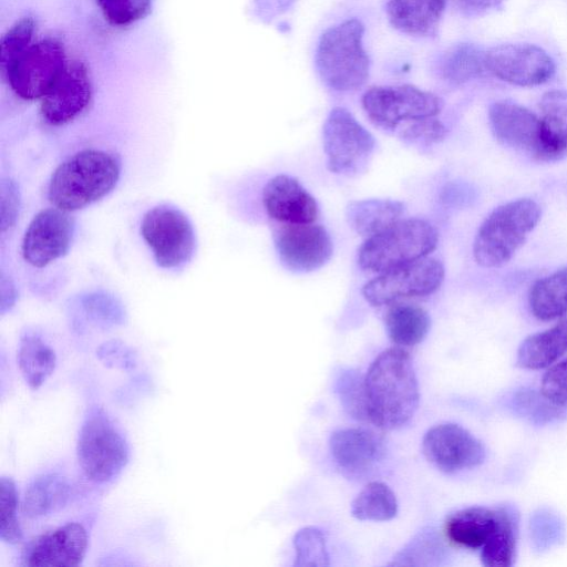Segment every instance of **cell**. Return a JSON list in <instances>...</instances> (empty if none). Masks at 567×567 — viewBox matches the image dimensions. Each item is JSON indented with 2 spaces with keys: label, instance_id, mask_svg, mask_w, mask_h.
Returning a JSON list of instances; mask_svg holds the SVG:
<instances>
[{
  "label": "cell",
  "instance_id": "cell-1",
  "mask_svg": "<svg viewBox=\"0 0 567 567\" xmlns=\"http://www.w3.org/2000/svg\"><path fill=\"white\" fill-rule=\"evenodd\" d=\"M370 422L384 430L405 425L419 406L416 374L409 353L401 348L382 351L364 375Z\"/></svg>",
  "mask_w": 567,
  "mask_h": 567
},
{
  "label": "cell",
  "instance_id": "cell-2",
  "mask_svg": "<svg viewBox=\"0 0 567 567\" xmlns=\"http://www.w3.org/2000/svg\"><path fill=\"white\" fill-rule=\"evenodd\" d=\"M121 175L118 158L102 150H83L70 156L53 172L50 203L64 212L84 208L106 196Z\"/></svg>",
  "mask_w": 567,
  "mask_h": 567
},
{
  "label": "cell",
  "instance_id": "cell-3",
  "mask_svg": "<svg viewBox=\"0 0 567 567\" xmlns=\"http://www.w3.org/2000/svg\"><path fill=\"white\" fill-rule=\"evenodd\" d=\"M540 217L542 207L532 198H518L496 207L476 233L473 243L476 264L484 268L507 264Z\"/></svg>",
  "mask_w": 567,
  "mask_h": 567
},
{
  "label": "cell",
  "instance_id": "cell-4",
  "mask_svg": "<svg viewBox=\"0 0 567 567\" xmlns=\"http://www.w3.org/2000/svg\"><path fill=\"white\" fill-rule=\"evenodd\" d=\"M364 27L348 19L327 29L316 50V66L322 82L339 92L360 89L369 78L370 60L363 49Z\"/></svg>",
  "mask_w": 567,
  "mask_h": 567
},
{
  "label": "cell",
  "instance_id": "cell-5",
  "mask_svg": "<svg viewBox=\"0 0 567 567\" xmlns=\"http://www.w3.org/2000/svg\"><path fill=\"white\" fill-rule=\"evenodd\" d=\"M76 457L84 476L95 484L112 482L127 465L128 443L102 406L87 410L78 435Z\"/></svg>",
  "mask_w": 567,
  "mask_h": 567
},
{
  "label": "cell",
  "instance_id": "cell-6",
  "mask_svg": "<svg viewBox=\"0 0 567 567\" xmlns=\"http://www.w3.org/2000/svg\"><path fill=\"white\" fill-rule=\"evenodd\" d=\"M437 243L439 233L430 221L422 218L401 219L365 239L358 250V265L363 270L381 274L426 257Z\"/></svg>",
  "mask_w": 567,
  "mask_h": 567
},
{
  "label": "cell",
  "instance_id": "cell-7",
  "mask_svg": "<svg viewBox=\"0 0 567 567\" xmlns=\"http://www.w3.org/2000/svg\"><path fill=\"white\" fill-rule=\"evenodd\" d=\"M361 104L369 120L386 131L436 117L444 105L436 94L409 84L372 86L363 94Z\"/></svg>",
  "mask_w": 567,
  "mask_h": 567
},
{
  "label": "cell",
  "instance_id": "cell-8",
  "mask_svg": "<svg viewBox=\"0 0 567 567\" xmlns=\"http://www.w3.org/2000/svg\"><path fill=\"white\" fill-rule=\"evenodd\" d=\"M327 168L353 176L362 172L375 148L374 136L344 107L332 109L322 126Z\"/></svg>",
  "mask_w": 567,
  "mask_h": 567
},
{
  "label": "cell",
  "instance_id": "cell-9",
  "mask_svg": "<svg viewBox=\"0 0 567 567\" xmlns=\"http://www.w3.org/2000/svg\"><path fill=\"white\" fill-rule=\"evenodd\" d=\"M444 277L441 260L426 256L381 272L363 285L361 293L370 305L382 307L430 296L440 289Z\"/></svg>",
  "mask_w": 567,
  "mask_h": 567
},
{
  "label": "cell",
  "instance_id": "cell-10",
  "mask_svg": "<svg viewBox=\"0 0 567 567\" xmlns=\"http://www.w3.org/2000/svg\"><path fill=\"white\" fill-rule=\"evenodd\" d=\"M141 234L162 268H178L194 255L193 225L177 208L161 205L150 209L143 217Z\"/></svg>",
  "mask_w": 567,
  "mask_h": 567
},
{
  "label": "cell",
  "instance_id": "cell-11",
  "mask_svg": "<svg viewBox=\"0 0 567 567\" xmlns=\"http://www.w3.org/2000/svg\"><path fill=\"white\" fill-rule=\"evenodd\" d=\"M64 45L47 38L32 43L3 74L13 93L22 100L42 99L66 66Z\"/></svg>",
  "mask_w": 567,
  "mask_h": 567
},
{
  "label": "cell",
  "instance_id": "cell-12",
  "mask_svg": "<svg viewBox=\"0 0 567 567\" xmlns=\"http://www.w3.org/2000/svg\"><path fill=\"white\" fill-rule=\"evenodd\" d=\"M487 72L518 86L546 83L555 74V62L542 48L528 43L499 44L485 51Z\"/></svg>",
  "mask_w": 567,
  "mask_h": 567
},
{
  "label": "cell",
  "instance_id": "cell-13",
  "mask_svg": "<svg viewBox=\"0 0 567 567\" xmlns=\"http://www.w3.org/2000/svg\"><path fill=\"white\" fill-rule=\"evenodd\" d=\"M281 264L295 272H310L324 266L333 245L326 228L317 224H280L274 231Z\"/></svg>",
  "mask_w": 567,
  "mask_h": 567
},
{
  "label": "cell",
  "instance_id": "cell-14",
  "mask_svg": "<svg viewBox=\"0 0 567 567\" xmlns=\"http://www.w3.org/2000/svg\"><path fill=\"white\" fill-rule=\"evenodd\" d=\"M422 450L426 460L445 473L474 468L486 457L484 444L455 423L431 427L423 437Z\"/></svg>",
  "mask_w": 567,
  "mask_h": 567
},
{
  "label": "cell",
  "instance_id": "cell-15",
  "mask_svg": "<svg viewBox=\"0 0 567 567\" xmlns=\"http://www.w3.org/2000/svg\"><path fill=\"white\" fill-rule=\"evenodd\" d=\"M74 221L68 212L47 208L29 224L22 239V256L27 262L43 268L63 257L70 249Z\"/></svg>",
  "mask_w": 567,
  "mask_h": 567
},
{
  "label": "cell",
  "instance_id": "cell-16",
  "mask_svg": "<svg viewBox=\"0 0 567 567\" xmlns=\"http://www.w3.org/2000/svg\"><path fill=\"white\" fill-rule=\"evenodd\" d=\"M93 85L87 66L81 61L68 62L64 71L41 99L40 114L50 125L74 121L89 106Z\"/></svg>",
  "mask_w": 567,
  "mask_h": 567
},
{
  "label": "cell",
  "instance_id": "cell-17",
  "mask_svg": "<svg viewBox=\"0 0 567 567\" xmlns=\"http://www.w3.org/2000/svg\"><path fill=\"white\" fill-rule=\"evenodd\" d=\"M85 527L70 522L32 539L23 549L20 565L27 567L79 566L85 557Z\"/></svg>",
  "mask_w": 567,
  "mask_h": 567
},
{
  "label": "cell",
  "instance_id": "cell-18",
  "mask_svg": "<svg viewBox=\"0 0 567 567\" xmlns=\"http://www.w3.org/2000/svg\"><path fill=\"white\" fill-rule=\"evenodd\" d=\"M331 455L342 473L363 478L373 473L385 456L383 439L365 427L334 431L329 441Z\"/></svg>",
  "mask_w": 567,
  "mask_h": 567
},
{
  "label": "cell",
  "instance_id": "cell-19",
  "mask_svg": "<svg viewBox=\"0 0 567 567\" xmlns=\"http://www.w3.org/2000/svg\"><path fill=\"white\" fill-rule=\"evenodd\" d=\"M488 120L499 143L537 159L540 146L539 116L512 101H497L489 106Z\"/></svg>",
  "mask_w": 567,
  "mask_h": 567
},
{
  "label": "cell",
  "instance_id": "cell-20",
  "mask_svg": "<svg viewBox=\"0 0 567 567\" xmlns=\"http://www.w3.org/2000/svg\"><path fill=\"white\" fill-rule=\"evenodd\" d=\"M267 215L280 224H311L319 214L315 197L293 177L279 174L262 189Z\"/></svg>",
  "mask_w": 567,
  "mask_h": 567
},
{
  "label": "cell",
  "instance_id": "cell-21",
  "mask_svg": "<svg viewBox=\"0 0 567 567\" xmlns=\"http://www.w3.org/2000/svg\"><path fill=\"white\" fill-rule=\"evenodd\" d=\"M505 509L506 506H472L460 509L446 519L445 536L457 547L482 549L496 535Z\"/></svg>",
  "mask_w": 567,
  "mask_h": 567
},
{
  "label": "cell",
  "instance_id": "cell-22",
  "mask_svg": "<svg viewBox=\"0 0 567 567\" xmlns=\"http://www.w3.org/2000/svg\"><path fill=\"white\" fill-rule=\"evenodd\" d=\"M540 146L538 161L550 162L567 154V91L546 92L539 102Z\"/></svg>",
  "mask_w": 567,
  "mask_h": 567
},
{
  "label": "cell",
  "instance_id": "cell-23",
  "mask_svg": "<svg viewBox=\"0 0 567 567\" xmlns=\"http://www.w3.org/2000/svg\"><path fill=\"white\" fill-rule=\"evenodd\" d=\"M567 353V318L526 337L516 351V365L526 370L547 369Z\"/></svg>",
  "mask_w": 567,
  "mask_h": 567
},
{
  "label": "cell",
  "instance_id": "cell-24",
  "mask_svg": "<svg viewBox=\"0 0 567 567\" xmlns=\"http://www.w3.org/2000/svg\"><path fill=\"white\" fill-rule=\"evenodd\" d=\"M72 496L68 477L58 472L35 476L27 486L22 499V512L31 518H41L62 509Z\"/></svg>",
  "mask_w": 567,
  "mask_h": 567
},
{
  "label": "cell",
  "instance_id": "cell-25",
  "mask_svg": "<svg viewBox=\"0 0 567 567\" xmlns=\"http://www.w3.org/2000/svg\"><path fill=\"white\" fill-rule=\"evenodd\" d=\"M445 6L446 0H390L386 14L396 30L427 37L436 31Z\"/></svg>",
  "mask_w": 567,
  "mask_h": 567
},
{
  "label": "cell",
  "instance_id": "cell-26",
  "mask_svg": "<svg viewBox=\"0 0 567 567\" xmlns=\"http://www.w3.org/2000/svg\"><path fill=\"white\" fill-rule=\"evenodd\" d=\"M404 210L405 205L395 199L368 198L352 200L346 207V219L352 230L369 238L401 220Z\"/></svg>",
  "mask_w": 567,
  "mask_h": 567
},
{
  "label": "cell",
  "instance_id": "cell-27",
  "mask_svg": "<svg viewBox=\"0 0 567 567\" xmlns=\"http://www.w3.org/2000/svg\"><path fill=\"white\" fill-rule=\"evenodd\" d=\"M528 306L540 321H553L567 315V266L533 284Z\"/></svg>",
  "mask_w": 567,
  "mask_h": 567
},
{
  "label": "cell",
  "instance_id": "cell-28",
  "mask_svg": "<svg viewBox=\"0 0 567 567\" xmlns=\"http://www.w3.org/2000/svg\"><path fill=\"white\" fill-rule=\"evenodd\" d=\"M17 361L19 370L32 390H38L56 367L54 350L33 332L21 336Z\"/></svg>",
  "mask_w": 567,
  "mask_h": 567
},
{
  "label": "cell",
  "instance_id": "cell-29",
  "mask_svg": "<svg viewBox=\"0 0 567 567\" xmlns=\"http://www.w3.org/2000/svg\"><path fill=\"white\" fill-rule=\"evenodd\" d=\"M384 322L390 340L399 347L419 344L431 327V319L423 308L399 302L389 308Z\"/></svg>",
  "mask_w": 567,
  "mask_h": 567
},
{
  "label": "cell",
  "instance_id": "cell-30",
  "mask_svg": "<svg viewBox=\"0 0 567 567\" xmlns=\"http://www.w3.org/2000/svg\"><path fill=\"white\" fill-rule=\"evenodd\" d=\"M486 71L485 51L471 43L454 45L440 62L442 78L455 84L480 78Z\"/></svg>",
  "mask_w": 567,
  "mask_h": 567
},
{
  "label": "cell",
  "instance_id": "cell-31",
  "mask_svg": "<svg viewBox=\"0 0 567 567\" xmlns=\"http://www.w3.org/2000/svg\"><path fill=\"white\" fill-rule=\"evenodd\" d=\"M398 513V501L392 489L382 482H370L351 504V514L360 520L383 522Z\"/></svg>",
  "mask_w": 567,
  "mask_h": 567
},
{
  "label": "cell",
  "instance_id": "cell-32",
  "mask_svg": "<svg viewBox=\"0 0 567 567\" xmlns=\"http://www.w3.org/2000/svg\"><path fill=\"white\" fill-rule=\"evenodd\" d=\"M517 514L506 506L496 535L481 549V560L484 566L507 567L514 565L517 545Z\"/></svg>",
  "mask_w": 567,
  "mask_h": 567
},
{
  "label": "cell",
  "instance_id": "cell-33",
  "mask_svg": "<svg viewBox=\"0 0 567 567\" xmlns=\"http://www.w3.org/2000/svg\"><path fill=\"white\" fill-rule=\"evenodd\" d=\"M35 31V20L32 17L27 16L16 21L2 35L0 42V69L2 75L32 44Z\"/></svg>",
  "mask_w": 567,
  "mask_h": 567
},
{
  "label": "cell",
  "instance_id": "cell-34",
  "mask_svg": "<svg viewBox=\"0 0 567 567\" xmlns=\"http://www.w3.org/2000/svg\"><path fill=\"white\" fill-rule=\"evenodd\" d=\"M337 392L347 413L358 421L370 422L364 389V377L344 370L337 379Z\"/></svg>",
  "mask_w": 567,
  "mask_h": 567
},
{
  "label": "cell",
  "instance_id": "cell-35",
  "mask_svg": "<svg viewBox=\"0 0 567 567\" xmlns=\"http://www.w3.org/2000/svg\"><path fill=\"white\" fill-rule=\"evenodd\" d=\"M19 494L14 481L9 476L0 478V539L14 545L22 540V529L19 524L17 511Z\"/></svg>",
  "mask_w": 567,
  "mask_h": 567
},
{
  "label": "cell",
  "instance_id": "cell-36",
  "mask_svg": "<svg viewBox=\"0 0 567 567\" xmlns=\"http://www.w3.org/2000/svg\"><path fill=\"white\" fill-rule=\"evenodd\" d=\"M296 550L295 566H328L329 555L323 533L316 527H306L297 532L293 538Z\"/></svg>",
  "mask_w": 567,
  "mask_h": 567
},
{
  "label": "cell",
  "instance_id": "cell-37",
  "mask_svg": "<svg viewBox=\"0 0 567 567\" xmlns=\"http://www.w3.org/2000/svg\"><path fill=\"white\" fill-rule=\"evenodd\" d=\"M104 19L115 27H127L152 11L154 0H96Z\"/></svg>",
  "mask_w": 567,
  "mask_h": 567
},
{
  "label": "cell",
  "instance_id": "cell-38",
  "mask_svg": "<svg viewBox=\"0 0 567 567\" xmlns=\"http://www.w3.org/2000/svg\"><path fill=\"white\" fill-rule=\"evenodd\" d=\"M539 393L554 406H567V357L561 358L544 372Z\"/></svg>",
  "mask_w": 567,
  "mask_h": 567
},
{
  "label": "cell",
  "instance_id": "cell-39",
  "mask_svg": "<svg viewBox=\"0 0 567 567\" xmlns=\"http://www.w3.org/2000/svg\"><path fill=\"white\" fill-rule=\"evenodd\" d=\"M447 130L436 117L414 121L404 125L400 137L410 144L431 145L444 140Z\"/></svg>",
  "mask_w": 567,
  "mask_h": 567
},
{
  "label": "cell",
  "instance_id": "cell-40",
  "mask_svg": "<svg viewBox=\"0 0 567 567\" xmlns=\"http://www.w3.org/2000/svg\"><path fill=\"white\" fill-rule=\"evenodd\" d=\"M99 360L107 368L132 371L137 365L134 350L118 340L104 342L96 349Z\"/></svg>",
  "mask_w": 567,
  "mask_h": 567
},
{
  "label": "cell",
  "instance_id": "cell-41",
  "mask_svg": "<svg viewBox=\"0 0 567 567\" xmlns=\"http://www.w3.org/2000/svg\"><path fill=\"white\" fill-rule=\"evenodd\" d=\"M1 230L4 233L17 221L20 209V192L14 181L1 182Z\"/></svg>",
  "mask_w": 567,
  "mask_h": 567
},
{
  "label": "cell",
  "instance_id": "cell-42",
  "mask_svg": "<svg viewBox=\"0 0 567 567\" xmlns=\"http://www.w3.org/2000/svg\"><path fill=\"white\" fill-rule=\"evenodd\" d=\"M84 308L90 318L102 326L121 324L124 320L121 308L106 298H90Z\"/></svg>",
  "mask_w": 567,
  "mask_h": 567
},
{
  "label": "cell",
  "instance_id": "cell-43",
  "mask_svg": "<svg viewBox=\"0 0 567 567\" xmlns=\"http://www.w3.org/2000/svg\"><path fill=\"white\" fill-rule=\"evenodd\" d=\"M433 540L431 534H420L395 557V561L393 560L391 565H414L416 559H425L427 555L432 556L437 548Z\"/></svg>",
  "mask_w": 567,
  "mask_h": 567
},
{
  "label": "cell",
  "instance_id": "cell-44",
  "mask_svg": "<svg viewBox=\"0 0 567 567\" xmlns=\"http://www.w3.org/2000/svg\"><path fill=\"white\" fill-rule=\"evenodd\" d=\"M505 0H453L456 8L467 16H478L499 8Z\"/></svg>",
  "mask_w": 567,
  "mask_h": 567
},
{
  "label": "cell",
  "instance_id": "cell-45",
  "mask_svg": "<svg viewBox=\"0 0 567 567\" xmlns=\"http://www.w3.org/2000/svg\"><path fill=\"white\" fill-rule=\"evenodd\" d=\"M293 0H268V10L270 16H277L286 11Z\"/></svg>",
  "mask_w": 567,
  "mask_h": 567
}]
</instances>
